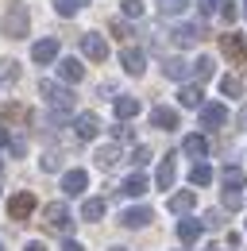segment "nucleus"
Masks as SVG:
<instances>
[{"mask_svg": "<svg viewBox=\"0 0 247 251\" xmlns=\"http://www.w3.org/2000/svg\"><path fill=\"white\" fill-rule=\"evenodd\" d=\"M81 4H85V0H54V12H58V16H77Z\"/></svg>", "mask_w": 247, "mask_h": 251, "instance_id": "2f4dec72", "label": "nucleus"}, {"mask_svg": "<svg viewBox=\"0 0 247 251\" xmlns=\"http://www.w3.org/2000/svg\"><path fill=\"white\" fill-rule=\"evenodd\" d=\"M58 77H62V81H74V85H77V81L85 77V66L77 62V58H62V62H58Z\"/></svg>", "mask_w": 247, "mask_h": 251, "instance_id": "a211bd4d", "label": "nucleus"}, {"mask_svg": "<svg viewBox=\"0 0 247 251\" xmlns=\"http://www.w3.org/2000/svg\"><path fill=\"white\" fill-rule=\"evenodd\" d=\"M151 220H154V213L147 209V205H131V209H124V213H120L124 228H147Z\"/></svg>", "mask_w": 247, "mask_h": 251, "instance_id": "6e6552de", "label": "nucleus"}, {"mask_svg": "<svg viewBox=\"0 0 247 251\" xmlns=\"http://www.w3.org/2000/svg\"><path fill=\"white\" fill-rule=\"evenodd\" d=\"M220 182H224V189H244V186H247V174H244V166H224Z\"/></svg>", "mask_w": 247, "mask_h": 251, "instance_id": "393cba45", "label": "nucleus"}, {"mask_svg": "<svg viewBox=\"0 0 247 251\" xmlns=\"http://www.w3.org/2000/svg\"><path fill=\"white\" fill-rule=\"evenodd\" d=\"M31 58L39 66H50L54 58H58V39H39L35 47H31Z\"/></svg>", "mask_w": 247, "mask_h": 251, "instance_id": "9d476101", "label": "nucleus"}, {"mask_svg": "<svg viewBox=\"0 0 247 251\" xmlns=\"http://www.w3.org/2000/svg\"><path fill=\"white\" fill-rule=\"evenodd\" d=\"M240 205H244V197H240V189H224V209H232V213H236Z\"/></svg>", "mask_w": 247, "mask_h": 251, "instance_id": "c9c22d12", "label": "nucleus"}, {"mask_svg": "<svg viewBox=\"0 0 247 251\" xmlns=\"http://www.w3.org/2000/svg\"><path fill=\"white\" fill-rule=\"evenodd\" d=\"M112 135H116V143H131V139H135V131H131L127 124H116V127H112Z\"/></svg>", "mask_w": 247, "mask_h": 251, "instance_id": "4c0bfd02", "label": "nucleus"}, {"mask_svg": "<svg viewBox=\"0 0 247 251\" xmlns=\"http://www.w3.org/2000/svg\"><path fill=\"white\" fill-rule=\"evenodd\" d=\"M81 54H85L89 62H104V58H108V43H104V35L85 31V35H81Z\"/></svg>", "mask_w": 247, "mask_h": 251, "instance_id": "20e7f679", "label": "nucleus"}, {"mask_svg": "<svg viewBox=\"0 0 247 251\" xmlns=\"http://www.w3.org/2000/svg\"><path fill=\"white\" fill-rule=\"evenodd\" d=\"M97 166H100V170H112V166H116V162H120V147H116V143H108V147H97Z\"/></svg>", "mask_w": 247, "mask_h": 251, "instance_id": "b1692460", "label": "nucleus"}, {"mask_svg": "<svg viewBox=\"0 0 247 251\" xmlns=\"http://www.w3.org/2000/svg\"><path fill=\"white\" fill-rule=\"evenodd\" d=\"M74 131H77V139H85V143H89V139L100 135V120H97L93 112H81V116L74 120Z\"/></svg>", "mask_w": 247, "mask_h": 251, "instance_id": "f8f14e48", "label": "nucleus"}, {"mask_svg": "<svg viewBox=\"0 0 247 251\" xmlns=\"http://www.w3.org/2000/svg\"><path fill=\"white\" fill-rule=\"evenodd\" d=\"M104 209H108L104 197H89V201L81 205V220H100V217H104Z\"/></svg>", "mask_w": 247, "mask_h": 251, "instance_id": "bb28decb", "label": "nucleus"}, {"mask_svg": "<svg viewBox=\"0 0 247 251\" xmlns=\"http://www.w3.org/2000/svg\"><path fill=\"white\" fill-rule=\"evenodd\" d=\"M0 251H8V248H4V244H0Z\"/></svg>", "mask_w": 247, "mask_h": 251, "instance_id": "8fccbe9b", "label": "nucleus"}, {"mask_svg": "<svg viewBox=\"0 0 247 251\" xmlns=\"http://www.w3.org/2000/svg\"><path fill=\"white\" fill-rule=\"evenodd\" d=\"M220 50H224V54H228L236 66H244V62H247V43H244V35H236V31L220 35Z\"/></svg>", "mask_w": 247, "mask_h": 251, "instance_id": "39448f33", "label": "nucleus"}, {"mask_svg": "<svg viewBox=\"0 0 247 251\" xmlns=\"http://www.w3.org/2000/svg\"><path fill=\"white\" fill-rule=\"evenodd\" d=\"M24 251H47V244H43V240H31V244H27Z\"/></svg>", "mask_w": 247, "mask_h": 251, "instance_id": "37998d69", "label": "nucleus"}, {"mask_svg": "<svg viewBox=\"0 0 247 251\" xmlns=\"http://www.w3.org/2000/svg\"><path fill=\"white\" fill-rule=\"evenodd\" d=\"M0 170H4V158H0Z\"/></svg>", "mask_w": 247, "mask_h": 251, "instance_id": "09e8293b", "label": "nucleus"}, {"mask_svg": "<svg viewBox=\"0 0 247 251\" xmlns=\"http://www.w3.org/2000/svg\"><path fill=\"white\" fill-rule=\"evenodd\" d=\"M0 116H4V120H20L24 108H20V104H0Z\"/></svg>", "mask_w": 247, "mask_h": 251, "instance_id": "58836bf2", "label": "nucleus"}, {"mask_svg": "<svg viewBox=\"0 0 247 251\" xmlns=\"http://www.w3.org/2000/svg\"><path fill=\"white\" fill-rule=\"evenodd\" d=\"M35 205H39L35 193H16V197L8 201V217H12V220H27L31 213H35Z\"/></svg>", "mask_w": 247, "mask_h": 251, "instance_id": "0eeeda50", "label": "nucleus"}, {"mask_svg": "<svg viewBox=\"0 0 247 251\" xmlns=\"http://www.w3.org/2000/svg\"><path fill=\"white\" fill-rule=\"evenodd\" d=\"M236 127H240V131H247V104L240 108V116H236Z\"/></svg>", "mask_w": 247, "mask_h": 251, "instance_id": "79ce46f5", "label": "nucleus"}, {"mask_svg": "<svg viewBox=\"0 0 247 251\" xmlns=\"http://www.w3.org/2000/svg\"><path fill=\"white\" fill-rule=\"evenodd\" d=\"M201 228H224V213H220V209H209V213H205V217H201Z\"/></svg>", "mask_w": 247, "mask_h": 251, "instance_id": "72a5a7b5", "label": "nucleus"}, {"mask_svg": "<svg viewBox=\"0 0 247 251\" xmlns=\"http://www.w3.org/2000/svg\"><path fill=\"white\" fill-rule=\"evenodd\" d=\"M0 81H12V85L20 81V62H16V58H4V62H0Z\"/></svg>", "mask_w": 247, "mask_h": 251, "instance_id": "c756f323", "label": "nucleus"}, {"mask_svg": "<svg viewBox=\"0 0 247 251\" xmlns=\"http://www.w3.org/2000/svg\"><path fill=\"white\" fill-rule=\"evenodd\" d=\"M89 186V174L81 170V166H74V170H66L62 174V193H70V197H81Z\"/></svg>", "mask_w": 247, "mask_h": 251, "instance_id": "423d86ee", "label": "nucleus"}, {"mask_svg": "<svg viewBox=\"0 0 247 251\" xmlns=\"http://www.w3.org/2000/svg\"><path fill=\"white\" fill-rule=\"evenodd\" d=\"M197 39H205V31H201L197 24H182V27H174V43H178V47H193Z\"/></svg>", "mask_w": 247, "mask_h": 251, "instance_id": "6ab92c4d", "label": "nucleus"}, {"mask_svg": "<svg viewBox=\"0 0 247 251\" xmlns=\"http://www.w3.org/2000/svg\"><path fill=\"white\" fill-rule=\"evenodd\" d=\"M124 16H143V0H124Z\"/></svg>", "mask_w": 247, "mask_h": 251, "instance_id": "ea45409f", "label": "nucleus"}, {"mask_svg": "<svg viewBox=\"0 0 247 251\" xmlns=\"http://www.w3.org/2000/svg\"><path fill=\"white\" fill-rule=\"evenodd\" d=\"M193 205H197V193H193V189H182V193H174V197L166 201V209H170V213H182V217Z\"/></svg>", "mask_w": 247, "mask_h": 251, "instance_id": "f3484780", "label": "nucleus"}, {"mask_svg": "<svg viewBox=\"0 0 247 251\" xmlns=\"http://www.w3.org/2000/svg\"><path fill=\"white\" fill-rule=\"evenodd\" d=\"M201 251H220V248H201Z\"/></svg>", "mask_w": 247, "mask_h": 251, "instance_id": "49530a36", "label": "nucleus"}, {"mask_svg": "<svg viewBox=\"0 0 247 251\" xmlns=\"http://www.w3.org/2000/svg\"><path fill=\"white\" fill-rule=\"evenodd\" d=\"M108 251H127V248H108Z\"/></svg>", "mask_w": 247, "mask_h": 251, "instance_id": "de8ad7c7", "label": "nucleus"}, {"mask_svg": "<svg viewBox=\"0 0 247 251\" xmlns=\"http://www.w3.org/2000/svg\"><path fill=\"white\" fill-rule=\"evenodd\" d=\"M43 224H47L54 236H70V232H74V217H70V209H66L62 201L43 205Z\"/></svg>", "mask_w": 247, "mask_h": 251, "instance_id": "7ed1b4c3", "label": "nucleus"}, {"mask_svg": "<svg viewBox=\"0 0 247 251\" xmlns=\"http://www.w3.org/2000/svg\"><path fill=\"white\" fill-rule=\"evenodd\" d=\"M201 232H205L201 220H178V240H182V244H197Z\"/></svg>", "mask_w": 247, "mask_h": 251, "instance_id": "5701e85b", "label": "nucleus"}, {"mask_svg": "<svg viewBox=\"0 0 247 251\" xmlns=\"http://www.w3.org/2000/svg\"><path fill=\"white\" fill-rule=\"evenodd\" d=\"M162 74H166L170 81H185V77H189V62H185V58H166V62H162Z\"/></svg>", "mask_w": 247, "mask_h": 251, "instance_id": "412c9836", "label": "nucleus"}, {"mask_svg": "<svg viewBox=\"0 0 247 251\" xmlns=\"http://www.w3.org/2000/svg\"><path fill=\"white\" fill-rule=\"evenodd\" d=\"M189 182H193V189H197V186H209V182H213V166H209L205 158H201V162H193V170H189Z\"/></svg>", "mask_w": 247, "mask_h": 251, "instance_id": "a878e982", "label": "nucleus"}, {"mask_svg": "<svg viewBox=\"0 0 247 251\" xmlns=\"http://www.w3.org/2000/svg\"><path fill=\"white\" fill-rule=\"evenodd\" d=\"M8 143H12V135H8V127L0 124V147H8Z\"/></svg>", "mask_w": 247, "mask_h": 251, "instance_id": "c03bdc74", "label": "nucleus"}, {"mask_svg": "<svg viewBox=\"0 0 247 251\" xmlns=\"http://www.w3.org/2000/svg\"><path fill=\"white\" fill-rule=\"evenodd\" d=\"M158 8H162V16H182L189 8V0H158Z\"/></svg>", "mask_w": 247, "mask_h": 251, "instance_id": "7c9ffc66", "label": "nucleus"}, {"mask_svg": "<svg viewBox=\"0 0 247 251\" xmlns=\"http://www.w3.org/2000/svg\"><path fill=\"white\" fill-rule=\"evenodd\" d=\"M197 8H201V12H205V16H213L216 8H220V0H197Z\"/></svg>", "mask_w": 247, "mask_h": 251, "instance_id": "a19ab883", "label": "nucleus"}, {"mask_svg": "<svg viewBox=\"0 0 247 251\" xmlns=\"http://www.w3.org/2000/svg\"><path fill=\"white\" fill-rule=\"evenodd\" d=\"M131 162H135V166H147V162H151V147H143V143H139V147L131 151Z\"/></svg>", "mask_w": 247, "mask_h": 251, "instance_id": "e433bc0d", "label": "nucleus"}, {"mask_svg": "<svg viewBox=\"0 0 247 251\" xmlns=\"http://www.w3.org/2000/svg\"><path fill=\"white\" fill-rule=\"evenodd\" d=\"M39 166H43L47 174H54V170H62V155H58V151H47V155L39 158Z\"/></svg>", "mask_w": 247, "mask_h": 251, "instance_id": "473e14b6", "label": "nucleus"}, {"mask_svg": "<svg viewBox=\"0 0 247 251\" xmlns=\"http://www.w3.org/2000/svg\"><path fill=\"white\" fill-rule=\"evenodd\" d=\"M151 189V182L143 178V174H131V178H124V186H120V193L124 197H143Z\"/></svg>", "mask_w": 247, "mask_h": 251, "instance_id": "aec40b11", "label": "nucleus"}, {"mask_svg": "<svg viewBox=\"0 0 247 251\" xmlns=\"http://www.w3.org/2000/svg\"><path fill=\"white\" fill-rule=\"evenodd\" d=\"M178 104H182V108H201V104H205V93H201V85H182V93H178Z\"/></svg>", "mask_w": 247, "mask_h": 251, "instance_id": "4be33fe9", "label": "nucleus"}, {"mask_svg": "<svg viewBox=\"0 0 247 251\" xmlns=\"http://www.w3.org/2000/svg\"><path fill=\"white\" fill-rule=\"evenodd\" d=\"M224 124H228V108L224 104H216V100L201 104V127H224Z\"/></svg>", "mask_w": 247, "mask_h": 251, "instance_id": "1a4fd4ad", "label": "nucleus"}, {"mask_svg": "<svg viewBox=\"0 0 247 251\" xmlns=\"http://www.w3.org/2000/svg\"><path fill=\"white\" fill-rule=\"evenodd\" d=\"M62 251H85V248H81L77 240H70V244H66V248H62Z\"/></svg>", "mask_w": 247, "mask_h": 251, "instance_id": "a18cd8bd", "label": "nucleus"}, {"mask_svg": "<svg viewBox=\"0 0 247 251\" xmlns=\"http://www.w3.org/2000/svg\"><path fill=\"white\" fill-rule=\"evenodd\" d=\"M120 62H124L127 74H135V77H139V74L147 70V54H143V50H135V47H124V50H120Z\"/></svg>", "mask_w": 247, "mask_h": 251, "instance_id": "ddd939ff", "label": "nucleus"}, {"mask_svg": "<svg viewBox=\"0 0 247 251\" xmlns=\"http://www.w3.org/2000/svg\"><path fill=\"white\" fill-rule=\"evenodd\" d=\"M244 12H247V0H244Z\"/></svg>", "mask_w": 247, "mask_h": 251, "instance_id": "3c124183", "label": "nucleus"}, {"mask_svg": "<svg viewBox=\"0 0 247 251\" xmlns=\"http://www.w3.org/2000/svg\"><path fill=\"white\" fill-rule=\"evenodd\" d=\"M143 112V100L139 97H116V116L120 120H135Z\"/></svg>", "mask_w": 247, "mask_h": 251, "instance_id": "dca6fc26", "label": "nucleus"}, {"mask_svg": "<svg viewBox=\"0 0 247 251\" xmlns=\"http://www.w3.org/2000/svg\"><path fill=\"white\" fill-rule=\"evenodd\" d=\"M0 31H4V39H27V35H31L27 4H12V8L4 12V20H0Z\"/></svg>", "mask_w": 247, "mask_h": 251, "instance_id": "f257e3e1", "label": "nucleus"}, {"mask_svg": "<svg viewBox=\"0 0 247 251\" xmlns=\"http://www.w3.org/2000/svg\"><path fill=\"white\" fill-rule=\"evenodd\" d=\"M39 97H43L58 116H70V112H74V93H70L66 85H58V81H47V77H43V81H39Z\"/></svg>", "mask_w": 247, "mask_h": 251, "instance_id": "f03ea898", "label": "nucleus"}, {"mask_svg": "<svg viewBox=\"0 0 247 251\" xmlns=\"http://www.w3.org/2000/svg\"><path fill=\"white\" fill-rule=\"evenodd\" d=\"M216 12L224 16V24H236V20H240V8H236L232 0H220V8H216Z\"/></svg>", "mask_w": 247, "mask_h": 251, "instance_id": "f704fd0d", "label": "nucleus"}, {"mask_svg": "<svg viewBox=\"0 0 247 251\" xmlns=\"http://www.w3.org/2000/svg\"><path fill=\"white\" fill-rule=\"evenodd\" d=\"M220 93L224 97H240L244 93V81H240L236 74H224V77H220Z\"/></svg>", "mask_w": 247, "mask_h": 251, "instance_id": "c85d7f7f", "label": "nucleus"}, {"mask_svg": "<svg viewBox=\"0 0 247 251\" xmlns=\"http://www.w3.org/2000/svg\"><path fill=\"white\" fill-rule=\"evenodd\" d=\"M189 74H193V77H197V85H201L205 77H213V74H216V62H213V58H197V62L189 66Z\"/></svg>", "mask_w": 247, "mask_h": 251, "instance_id": "cd10ccee", "label": "nucleus"}, {"mask_svg": "<svg viewBox=\"0 0 247 251\" xmlns=\"http://www.w3.org/2000/svg\"><path fill=\"white\" fill-rule=\"evenodd\" d=\"M182 151H185L189 158H193V162H201V158L209 155V139L193 131V135H185V139H182Z\"/></svg>", "mask_w": 247, "mask_h": 251, "instance_id": "4468645a", "label": "nucleus"}, {"mask_svg": "<svg viewBox=\"0 0 247 251\" xmlns=\"http://www.w3.org/2000/svg\"><path fill=\"white\" fill-rule=\"evenodd\" d=\"M174 182H178V166L166 158V162H158V170H154V186L158 189H174Z\"/></svg>", "mask_w": 247, "mask_h": 251, "instance_id": "2eb2a0df", "label": "nucleus"}, {"mask_svg": "<svg viewBox=\"0 0 247 251\" xmlns=\"http://www.w3.org/2000/svg\"><path fill=\"white\" fill-rule=\"evenodd\" d=\"M151 127H158V131H174V127H178V108H166V104L151 108Z\"/></svg>", "mask_w": 247, "mask_h": 251, "instance_id": "9b49d317", "label": "nucleus"}]
</instances>
